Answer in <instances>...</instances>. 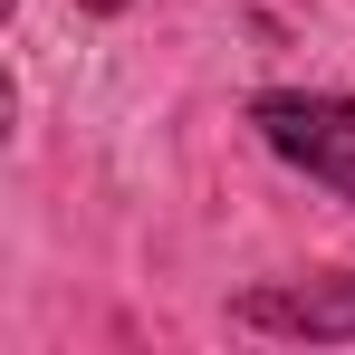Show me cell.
Returning a JSON list of instances; mask_svg holds the SVG:
<instances>
[{
  "instance_id": "2",
  "label": "cell",
  "mask_w": 355,
  "mask_h": 355,
  "mask_svg": "<svg viewBox=\"0 0 355 355\" xmlns=\"http://www.w3.org/2000/svg\"><path fill=\"white\" fill-rule=\"evenodd\" d=\"M231 317H240V327H259V336L355 346V269H336V279H269V288H240Z\"/></svg>"
},
{
  "instance_id": "1",
  "label": "cell",
  "mask_w": 355,
  "mask_h": 355,
  "mask_svg": "<svg viewBox=\"0 0 355 355\" xmlns=\"http://www.w3.org/2000/svg\"><path fill=\"white\" fill-rule=\"evenodd\" d=\"M250 125H259V144L279 164H297L336 202H355V96H336V87H269V96H250Z\"/></svg>"
}]
</instances>
